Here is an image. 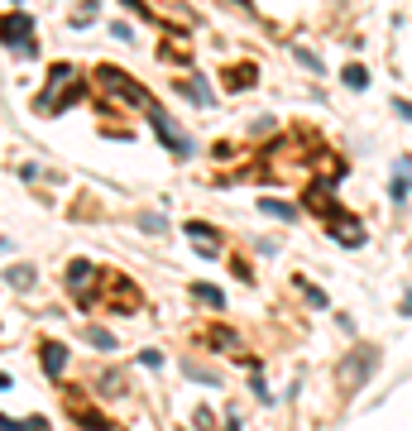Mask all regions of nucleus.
<instances>
[{"instance_id":"obj_2","label":"nucleus","mask_w":412,"mask_h":431,"mask_svg":"<svg viewBox=\"0 0 412 431\" xmlns=\"http://www.w3.org/2000/svg\"><path fill=\"white\" fill-rule=\"evenodd\" d=\"M374 364H379V359H374V350H359V354H355V364H345V369H340V383H350V388H359L364 378L374 374Z\"/></svg>"},{"instance_id":"obj_18","label":"nucleus","mask_w":412,"mask_h":431,"mask_svg":"<svg viewBox=\"0 0 412 431\" xmlns=\"http://www.w3.org/2000/svg\"><path fill=\"white\" fill-rule=\"evenodd\" d=\"M0 388H10V378H5V374H0Z\"/></svg>"},{"instance_id":"obj_3","label":"nucleus","mask_w":412,"mask_h":431,"mask_svg":"<svg viewBox=\"0 0 412 431\" xmlns=\"http://www.w3.org/2000/svg\"><path fill=\"white\" fill-rule=\"evenodd\" d=\"M187 235L197 240V249H201V254H220V235L211 230V225H201V220H187Z\"/></svg>"},{"instance_id":"obj_1","label":"nucleus","mask_w":412,"mask_h":431,"mask_svg":"<svg viewBox=\"0 0 412 431\" xmlns=\"http://www.w3.org/2000/svg\"><path fill=\"white\" fill-rule=\"evenodd\" d=\"M0 39H5V48H15L20 58H34V20L29 15H5L0 20Z\"/></svg>"},{"instance_id":"obj_13","label":"nucleus","mask_w":412,"mask_h":431,"mask_svg":"<svg viewBox=\"0 0 412 431\" xmlns=\"http://www.w3.org/2000/svg\"><path fill=\"white\" fill-rule=\"evenodd\" d=\"M225 81H230V86H245V81H254V67H240V72L230 67V72H225Z\"/></svg>"},{"instance_id":"obj_11","label":"nucleus","mask_w":412,"mask_h":431,"mask_svg":"<svg viewBox=\"0 0 412 431\" xmlns=\"http://www.w3.org/2000/svg\"><path fill=\"white\" fill-rule=\"evenodd\" d=\"M86 340H91L96 350H115V336H110V331H101V326H91V331H86Z\"/></svg>"},{"instance_id":"obj_12","label":"nucleus","mask_w":412,"mask_h":431,"mask_svg":"<svg viewBox=\"0 0 412 431\" xmlns=\"http://www.w3.org/2000/svg\"><path fill=\"white\" fill-rule=\"evenodd\" d=\"M182 91H187V96H192L197 106H211V91H206V81L197 77V81H187V86H182Z\"/></svg>"},{"instance_id":"obj_7","label":"nucleus","mask_w":412,"mask_h":431,"mask_svg":"<svg viewBox=\"0 0 412 431\" xmlns=\"http://www.w3.org/2000/svg\"><path fill=\"white\" fill-rule=\"evenodd\" d=\"M259 211H264V216H278V220H298V206L274 201V197H264V201H259Z\"/></svg>"},{"instance_id":"obj_15","label":"nucleus","mask_w":412,"mask_h":431,"mask_svg":"<svg viewBox=\"0 0 412 431\" xmlns=\"http://www.w3.org/2000/svg\"><path fill=\"white\" fill-rule=\"evenodd\" d=\"M91 15H96V5H91V0H86L82 10H77V15H72V25H77V29H82V25H91Z\"/></svg>"},{"instance_id":"obj_4","label":"nucleus","mask_w":412,"mask_h":431,"mask_svg":"<svg viewBox=\"0 0 412 431\" xmlns=\"http://www.w3.org/2000/svg\"><path fill=\"white\" fill-rule=\"evenodd\" d=\"M67 77H72V67H67V62H58V67H53V86H48V91H58ZM62 106H67V96H48V101H39V110H48V115L62 110Z\"/></svg>"},{"instance_id":"obj_8","label":"nucleus","mask_w":412,"mask_h":431,"mask_svg":"<svg viewBox=\"0 0 412 431\" xmlns=\"http://www.w3.org/2000/svg\"><path fill=\"white\" fill-rule=\"evenodd\" d=\"M5 283H10V288H34V269H29V264H15V269L5 273Z\"/></svg>"},{"instance_id":"obj_14","label":"nucleus","mask_w":412,"mask_h":431,"mask_svg":"<svg viewBox=\"0 0 412 431\" xmlns=\"http://www.w3.org/2000/svg\"><path fill=\"white\" fill-rule=\"evenodd\" d=\"M364 81H369L364 67H345V86H364Z\"/></svg>"},{"instance_id":"obj_6","label":"nucleus","mask_w":412,"mask_h":431,"mask_svg":"<svg viewBox=\"0 0 412 431\" xmlns=\"http://www.w3.org/2000/svg\"><path fill=\"white\" fill-rule=\"evenodd\" d=\"M44 369H48V374H62V369H67V350H62V345H58V340H48V345H44Z\"/></svg>"},{"instance_id":"obj_5","label":"nucleus","mask_w":412,"mask_h":431,"mask_svg":"<svg viewBox=\"0 0 412 431\" xmlns=\"http://www.w3.org/2000/svg\"><path fill=\"white\" fill-rule=\"evenodd\" d=\"M331 230H335L345 244H359V240H364V225H359V220H345V216H331Z\"/></svg>"},{"instance_id":"obj_9","label":"nucleus","mask_w":412,"mask_h":431,"mask_svg":"<svg viewBox=\"0 0 412 431\" xmlns=\"http://www.w3.org/2000/svg\"><path fill=\"white\" fill-rule=\"evenodd\" d=\"M0 431H48V422L44 417H29V422H5L0 417Z\"/></svg>"},{"instance_id":"obj_16","label":"nucleus","mask_w":412,"mask_h":431,"mask_svg":"<svg viewBox=\"0 0 412 431\" xmlns=\"http://www.w3.org/2000/svg\"><path fill=\"white\" fill-rule=\"evenodd\" d=\"M139 364H149V369H159V364H164V354H159V350H144V354H139Z\"/></svg>"},{"instance_id":"obj_19","label":"nucleus","mask_w":412,"mask_h":431,"mask_svg":"<svg viewBox=\"0 0 412 431\" xmlns=\"http://www.w3.org/2000/svg\"><path fill=\"white\" fill-rule=\"evenodd\" d=\"M225 431H240V422H230V427H225Z\"/></svg>"},{"instance_id":"obj_10","label":"nucleus","mask_w":412,"mask_h":431,"mask_svg":"<svg viewBox=\"0 0 412 431\" xmlns=\"http://www.w3.org/2000/svg\"><path fill=\"white\" fill-rule=\"evenodd\" d=\"M197 302H206V307H225V293H220V288H206V283H197Z\"/></svg>"},{"instance_id":"obj_17","label":"nucleus","mask_w":412,"mask_h":431,"mask_svg":"<svg viewBox=\"0 0 412 431\" xmlns=\"http://www.w3.org/2000/svg\"><path fill=\"white\" fill-rule=\"evenodd\" d=\"M403 312H412V293H408V297H403Z\"/></svg>"}]
</instances>
